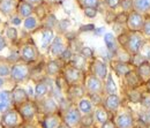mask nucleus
Listing matches in <instances>:
<instances>
[{
	"label": "nucleus",
	"mask_w": 150,
	"mask_h": 128,
	"mask_svg": "<svg viewBox=\"0 0 150 128\" xmlns=\"http://www.w3.org/2000/svg\"><path fill=\"white\" fill-rule=\"evenodd\" d=\"M93 122H94V118H93L90 114H86V117L81 118V124H82L83 126H86V127L91 126Z\"/></svg>",
	"instance_id": "obj_34"
},
{
	"label": "nucleus",
	"mask_w": 150,
	"mask_h": 128,
	"mask_svg": "<svg viewBox=\"0 0 150 128\" xmlns=\"http://www.w3.org/2000/svg\"><path fill=\"white\" fill-rule=\"evenodd\" d=\"M30 1H39V0H30Z\"/></svg>",
	"instance_id": "obj_61"
},
{
	"label": "nucleus",
	"mask_w": 150,
	"mask_h": 128,
	"mask_svg": "<svg viewBox=\"0 0 150 128\" xmlns=\"http://www.w3.org/2000/svg\"><path fill=\"white\" fill-rule=\"evenodd\" d=\"M15 7V0H1L0 1V11L4 14H9L13 12Z\"/></svg>",
	"instance_id": "obj_20"
},
{
	"label": "nucleus",
	"mask_w": 150,
	"mask_h": 128,
	"mask_svg": "<svg viewBox=\"0 0 150 128\" xmlns=\"http://www.w3.org/2000/svg\"><path fill=\"white\" fill-rule=\"evenodd\" d=\"M43 105H44L45 112H49V113H52V112H54L58 109V105H57V103L53 99H46Z\"/></svg>",
	"instance_id": "obj_30"
},
{
	"label": "nucleus",
	"mask_w": 150,
	"mask_h": 128,
	"mask_svg": "<svg viewBox=\"0 0 150 128\" xmlns=\"http://www.w3.org/2000/svg\"><path fill=\"white\" fill-rule=\"evenodd\" d=\"M19 13L21 16H28L29 18V15L33 13V6L25 1L21 2L19 6Z\"/></svg>",
	"instance_id": "obj_25"
},
{
	"label": "nucleus",
	"mask_w": 150,
	"mask_h": 128,
	"mask_svg": "<svg viewBox=\"0 0 150 128\" xmlns=\"http://www.w3.org/2000/svg\"><path fill=\"white\" fill-rule=\"evenodd\" d=\"M140 120H141L144 125H150V113L149 112H146L144 114H142L141 118H140Z\"/></svg>",
	"instance_id": "obj_46"
},
{
	"label": "nucleus",
	"mask_w": 150,
	"mask_h": 128,
	"mask_svg": "<svg viewBox=\"0 0 150 128\" xmlns=\"http://www.w3.org/2000/svg\"><path fill=\"white\" fill-rule=\"evenodd\" d=\"M53 39H54L53 31L51 29H45L42 33V47L46 49L51 44V42H53Z\"/></svg>",
	"instance_id": "obj_17"
},
{
	"label": "nucleus",
	"mask_w": 150,
	"mask_h": 128,
	"mask_svg": "<svg viewBox=\"0 0 150 128\" xmlns=\"http://www.w3.org/2000/svg\"><path fill=\"white\" fill-rule=\"evenodd\" d=\"M11 74V69L7 64L0 62V76H7Z\"/></svg>",
	"instance_id": "obj_36"
},
{
	"label": "nucleus",
	"mask_w": 150,
	"mask_h": 128,
	"mask_svg": "<svg viewBox=\"0 0 150 128\" xmlns=\"http://www.w3.org/2000/svg\"><path fill=\"white\" fill-rule=\"evenodd\" d=\"M73 64H74V67L81 69L84 65V58L82 55H75L74 59H73Z\"/></svg>",
	"instance_id": "obj_33"
},
{
	"label": "nucleus",
	"mask_w": 150,
	"mask_h": 128,
	"mask_svg": "<svg viewBox=\"0 0 150 128\" xmlns=\"http://www.w3.org/2000/svg\"><path fill=\"white\" fill-rule=\"evenodd\" d=\"M134 8L136 12H148L150 9V0H135Z\"/></svg>",
	"instance_id": "obj_22"
},
{
	"label": "nucleus",
	"mask_w": 150,
	"mask_h": 128,
	"mask_svg": "<svg viewBox=\"0 0 150 128\" xmlns=\"http://www.w3.org/2000/svg\"><path fill=\"white\" fill-rule=\"evenodd\" d=\"M120 5H121L124 11H129V9H132L134 7V2L132 0H121Z\"/></svg>",
	"instance_id": "obj_38"
},
{
	"label": "nucleus",
	"mask_w": 150,
	"mask_h": 128,
	"mask_svg": "<svg viewBox=\"0 0 150 128\" xmlns=\"http://www.w3.org/2000/svg\"><path fill=\"white\" fill-rule=\"evenodd\" d=\"M29 74V69L24 65H14L11 69V76L15 81H23L27 78Z\"/></svg>",
	"instance_id": "obj_3"
},
{
	"label": "nucleus",
	"mask_w": 150,
	"mask_h": 128,
	"mask_svg": "<svg viewBox=\"0 0 150 128\" xmlns=\"http://www.w3.org/2000/svg\"><path fill=\"white\" fill-rule=\"evenodd\" d=\"M2 122L8 127H14L19 124V115L15 111H7L2 117Z\"/></svg>",
	"instance_id": "obj_9"
},
{
	"label": "nucleus",
	"mask_w": 150,
	"mask_h": 128,
	"mask_svg": "<svg viewBox=\"0 0 150 128\" xmlns=\"http://www.w3.org/2000/svg\"><path fill=\"white\" fill-rule=\"evenodd\" d=\"M65 122L68 127H74L79 122H81L80 111L76 109H69L65 114Z\"/></svg>",
	"instance_id": "obj_4"
},
{
	"label": "nucleus",
	"mask_w": 150,
	"mask_h": 128,
	"mask_svg": "<svg viewBox=\"0 0 150 128\" xmlns=\"http://www.w3.org/2000/svg\"><path fill=\"white\" fill-rule=\"evenodd\" d=\"M12 96L8 91H0V111L7 110L9 106Z\"/></svg>",
	"instance_id": "obj_19"
},
{
	"label": "nucleus",
	"mask_w": 150,
	"mask_h": 128,
	"mask_svg": "<svg viewBox=\"0 0 150 128\" xmlns=\"http://www.w3.org/2000/svg\"><path fill=\"white\" fill-rule=\"evenodd\" d=\"M79 109H80V112H82L84 114H90L93 105L89 99H81L79 103Z\"/></svg>",
	"instance_id": "obj_26"
},
{
	"label": "nucleus",
	"mask_w": 150,
	"mask_h": 128,
	"mask_svg": "<svg viewBox=\"0 0 150 128\" xmlns=\"http://www.w3.org/2000/svg\"><path fill=\"white\" fill-rule=\"evenodd\" d=\"M60 57H61V59H62V60H66V61H67V60H71V59L73 58V53H72V51H71V50L66 49V50L64 51V53L60 55Z\"/></svg>",
	"instance_id": "obj_43"
},
{
	"label": "nucleus",
	"mask_w": 150,
	"mask_h": 128,
	"mask_svg": "<svg viewBox=\"0 0 150 128\" xmlns=\"http://www.w3.org/2000/svg\"><path fill=\"white\" fill-rule=\"evenodd\" d=\"M114 71H115V73L118 74V75H120V76H122V75H127V74L132 72L131 71V67L128 66V64L127 62H121V61H118V62H115L114 64Z\"/></svg>",
	"instance_id": "obj_18"
},
{
	"label": "nucleus",
	"mask_w": 150,
	"mask_h": 128,
	"mask_svg": "<svg viewBox=\"0 0 150 128\" xmlns=\"http://www.w3.org/2000/svg\"><path fill=\"white\" fill-rule=\"evenodd\" d=\"M128 96H129V100L134 104H137V103H140L142 100V95L137 90H132Z\"/></svg>",
	"instance_id": "obj_32"
},
{
	"label": "nucleus",
	"mask_w": 150,
	"mask_h": 128,
	"mask_svg": "<svg viewBox=\"0 0 150 128\" xmlns=\"http://www.w3.org/2000/svg\"><path fill=\"white\" fill-rule=\"evenodd\" d=\"M142 30H143V33H144V35H146V36L150 37V20H148V21H146V22H144Z\"/></svg>",
	"instance_id": "obj_47"
},
{
	"label": "nucleus",
	"mask_w": 150,
	"mask_h": 128,
	"mask_svg": "<svg viewBox=\"0 0 150 128\" xmlns=\"http://www.w3.org/2000/svg\"><path fill=\"white\" fill-rule=\"evenodd\" d=\"M47 91H49V88H47L46 83H44V82H39L37 86H36L35 95L40 98V97H44V96L47 93Z\"/></svg>",
	"instance_id": "obj_29"
},
{
	"label": "nucleus",
	"mask_w": 150,
	"mask_h": 128,
	"mask_svg": "<svg viewBox=\"0 0 150 128\" xmlns=\"http://www.w3.org/2000/svg\"><path fill=\"white\" fill-rule=\"evenodd\" d=\"M120 2H121V0H106V4H108V6H109L110 8H115V7H118V6L120 5Z\"/></svg>",
	"instance_id": "obj_48"
},
{
	"label": "nucleus",
	"mask_w": 150,
	"mask_h": 128,
	"mask_svg": "<svg viewBox=\"0 0 150 128\" xmlns=\"http://www.w3.org/2000/svg\"><path fill=\"white\" fill-rule=\"evenodd\" d=\"M0 1H1V0H0Z\"/></svg>",
	"instance_id": "obj_62"
},
{
	"label": "nucleus",
	"mask_w": 150,
	"mask_h": 128,
	"mask_svg": "<svg viewBox=\"0 0 150 128\" xmlns=\"http://www.w3.org/2000/svg\"><path fill=\"white\" fill-rule=\"evenodd\" d=\"M6 47V40L4 39V37L0 36V51H2Z\"/></svg>",
	"instance_id": "obj_54"
},
{
	"label": "nucleus",
	"mask_w": 150,
	"mask_h": 128,
	"mask_svg": "<svg viewBox=\"0 0 150 128\" xmlns=\"http://www.w3.org/2000/svg\"><path fill=\"white\" fill-rule=\"evenodd\" d=\"M60 71V64L58 61H50L46 65V72L49 75H57Z\"/></svg>",
	"instance_id": "obj_27"
},
{
	"label": "nucleus",
	"mask_w": 150,
	"mask_h": 128,
	"mask_svg": "<svg viewBox=\"0 0 150 128\" xmlns=\"http://www.w3.org/2000/svg\"><path fill=\"white\" fill-rule=\"evenodd\" d=\"M127 49L128 51L133 54H137L142 47H143V38L140 34H137L136 31L132 33L131 35H128V40H127Z\"/></svg>",
	"instance_id": "obj_1"
},
{
	"label": "nucleus",
	"mask_w": 150,
	"mask_h": 128,
	"mask_svg": "<svg viewBox=\"0 0 150 128\" xmlns=\"http://www.w3.org/2000/svg\"><path fill=\"white\" fill-rule=\"evenodd\" d=\"M6 35L8 38H11V39H16L18 38V31H16V29L15 28H13V27H9V28H7V31H6Z\"/></svg>",
	"instance_id": "obj_37"
},
{
	"label": "nucleus",
	"mask_w": 150,
	"mask_h": 128,
	"mask_svg": "<svg viewBox=\"0 0 150 128\" xmlns=\"http://www.w3.org/2000/svg\"><path fill=\"white\" fill-rule=\"evenodd\" d=\"M144 61H146V58H144L142 54H135V55H134V59H133L134 65L140 66V65H141L142 62H144Z\"/></svg>",
	"instance_id": "obj_41"
},
{
	"label": "nucleus",
	"mask_w": 150,
	"mask_h": 128,
	"mask_svg": "<svg viewBox=\"0 0 150 128\" xmlns=\"http://www.w3.org/2000/svg\"><path fill=\"white\" fill-rule=\"evenodd\" d=\"M81 55L86 59V58H91L93 57V50L90 49V47H83L82 50H81Z\"/></svg>",
	"instance_id": "obj_42"
},
{
	"label": "nucleus",
	"mask_w": 150,
	"mask_h": 128,
	"mask_svg": "<svg viewBox=\"0 0 150 128\" xmlns=\"http://www.w3.org/2000/svg\"><path fill=\"white\" fill-rule=\"evenodd\" d=\"M21 55H22V59L25 60V61H34L37 57V51H36L35 46H33L30 44H27V45L23 46Z\"/></svg>",
	"instance_id": "obj_10"
},
{
	"label": "nucleus",
	"mask_w": 150,
	"mask_h": 128,
	"mask_svg": "<svg viewBox=\"0 0 150 128\" xmlns=\"http://www.w3.org/2000/svg\"><path fill=\"white\" fill-rule=\"evenodd\" d=\"M127 23H128V27H129L131 30H133V31H139L140 29L143 28L144 20H143V16L139 12H132L131 14L128 15Z\"/></svg>",
	"instance_id": "obj_2"
},
{
	"label": "nucleus",
	"mask_w": 150,
	"mask_h": 128,
	"mask_svg": "<svg viewBox=\"0 0 150 128\" xmlns=\"http://www.w3.org/2000/svg\"><path fill=\"white\" fill-rule=\"evenodd\" d=\"M117 126H115V124L113 122V121H110V120H108L105 124H103V126H102V128H115Z\"/></svg>",
	"instance_id": "obj_53"
},
{
	"label": "nucleus",
	"mask_w": 150,
	"mask_h": 128,
	"mask_svg": "<svg viewBox=\"0 0 150 128\" xmlns=\"http://www.w3.org/2000/svg\"><path fill=\"white\" fill-rule=\"evenodd\" d=\"M12 98L16 104H22V103L24 104L28 99V93L22 88H16L12 93Z\"/></svg>",
	"instance_id": "obj_15"
},
{
	"label": "nucleus",
	"mask_w": 150,
	"mask_h": 128,
	"mask_svg": "<svg viewBox=\"0 0 150 128\" xmlns=\"http://www.w3.org/2000/svg\"><path fill=\"white\" fill-rule=\"evenodd\" d=\"M126 81L127 83L131 86L132 88H135V87H139L140 83H141V78L137 74L133 73V72H129V73L126 75Z\"/></svg>",
	"instance_id": "obj_24"
},
{
	"label": "nucleus",
	"mask_w": 150,
	"mask_h": 128,
	"mask_svg": "<svg viewBox=\"0 0 150 128\" xmlns=\"http://www.w3.org/2000/svg\"><path fill=\"white\" fill-rule=\"evenodd\" d=\"M103 33H104V28H98V29H95V34H96V35H98V36H99V35H102Z\"/></svg>",
	"instance_id": "obj_56"
},
{
	"label": "nucleus",
	"mask_w": 150,
	"mask_h": 128,
	"mask_svg": "<svg viewBox=\"0 0 150 128\" xmlns=\"http://www.w3.org/2000/svg\"><path fill=\"white\" fill-rule=\"evenodd\" d=\"M12 23L15 24V25H19V24H21V18H20L19 16H14V18H12Z\"/></svg>",
	"instance_id": "obj_55"
},
{
	"label": "nucleus",
	"mask_w": 150,
	"mask_h": 128,
	"mask_svg": "<svg viewBox=\"0 0 150 128\" xmlns=\"http://www.w3.org/2000/svg\"><path fill=\"white\" fill-rule=\"evenodd\" d=\"M80 30H81V31H93V30H95V25H94V24H87V25H82Z\"/></svg>",
	"instance_id": "obj_51"
},
{
	"label": "nucleus",
	"mask_w": 150,
	"mask_h": 128,
	"mask_svg": "<svg viewBox=\"0 0 150 128\" xmlns=\"http://www.w3.org/2000/svg\"><path fill=\"white\" fill-rule=\"evenodd\" d=\"M142 105L146 107V109H150V95H146V96H142V100H141Z\"/></svg>",
	"instance_id": "obj_44"
},
{
	"label": "nucleus",
	"mask_w": 150,
	"mask_h": 128,
	"mask_svg": "<svg viewBox=\"0 0 150 128\" xmlns=\"http://www.w3.org/2000/svg\"><path fill=\"white\" fill-rule=\"evenodd\" d=\"M65 45L62 43V38L61 37H56L51 44V53L54 55V57H58V55H61L65 51Z\"/></svg>",
	"instance_id": "obj_12"
},
{
	"label": "nucleus",
	"mask_w": 150,
	"mask_h": 128,
	"mask_svg": "<svg viewBox=\"0 0 150 128\" xmlns=\"http://www.w3.org/2000/svg\"><path fill=\"white\" fill-rule=\"evenodd\" d=\"M148 86H149V90H150V80H149V83H148Z\"/></svg>",
	"instance_id": "obj_60"
},
{
	"label": "nucleus",
	"mask_w": 150,
	"mask_h": 128,
	"mask_svg": "<svg viewBox=\"0 0 150 128\" xmlns=\"http://www.w3.org/2000/svg\"><path fill=\"white\" fill-rule=\"evenodd\" d=\"M137 75L140 76L141 81H149L150 80V62L144 61L140 66H137Z\"/></svg>",
	"instance_id": "obj_13"
},
{
	"label": "nucleus",
	"mask_w": 150,
	"mask_h": 128,
	"mask_svg": "<svg viewBox=\"0 0 150 128\" xmlns=\"http://www.w3.org/2000/svg\"><path fill=\"white\" fill-rule=\"evenodd\" d=\"M86 86H87V90L91 95H97L103 88V83H102L100 78H98L97 76H89L87 78Z\"/></svg>",
	"instance_id": "obj_5"
},
{
	"label": "nucleus",
	"mask_w": 150,
	"mask_h": 128,
	"mask_svg": "<svg viewBox=\"0 0 150 128\" xmlns=\"http://www.w3.org/2000/svg\"><path fill=\"white\" fill-rule=\"evenodd\" d=\"M57 23V20H56V16H53V15H51L50 18H47V23H46V25H47V29H50V28H52L54 24Z\"/></svg>",
	"instance_id": "obj_49"
},
{
	"label": "nucleus",
	"mask_w": 150,
	"mask_h": 128,
	"mask_svg": "<svg viewBox=\"0 0 150 128\" xmlns=\"http://www.w3.org/2000/svg\"><path fill=\"white\" fill-rule=\"evenodd\" d=\"M58 128H68V127H66V126H59Z\"/></svg>",
	"instance_id": "obj_59"
},
{
	"label": "nucleus",
	"mask_w": 150,
	"mask_h": 128,
	"mask_svg": "<svg viewBox=\"0 0 150 128\" xmlns=\"http://www.w3.org/2000/svg\"><path fill=\"white\" fill-rule=\"evenodd\" d=\"M80 1H81V5L84 6V8H88V7L96 8L98 6V0H80Z\"/></svg>",
	"instance_id": "obj_35"
},
{
	"label": "nucleus",
	"mask_w": 150,
	"mask_h": 128,
	"mask_svg": "<svg viewBox=\"0 0 150 128\" xmlns=\"http://www.w3.org/2000/svg\"><path fill=\"white\" fill-rule=\"evenodd\" d=\"M81 76H82L81 69L76 67H68L65 72V78L69 84H76L81 80Z\"/></svg>",
	"instance_id": "obj_6"
},
{
	"label": "nucleus",
	"mask_w": 150,
	"mask_h": 128,
	"mask_svg": "<svg viewBox=\"0 0 150 128\" xmlns=\"http://www.w3.org/2000/svg\"><path fill=\"white\" fill-rule=\"evenodd\" d=\"M36 25H37V20L35 18L29 16V18H27L24 20V28L27 30H33V29L36 28Z\"/></svg>",
	"instance_id": "obj_31"
},
{
	"label": "nucleus",
	"mask_w": 150,
	"mask_h": 128,
	"mask_svg": "<svg viewBox=\"0 0 150 128\" xmlns=\"http://www.w3.org/2000/svg\"><path fill=\"white\" fill-rule=\"evenodd\" d=\"M44 128H58L59 127V118L56 115H47L43 121Z\"/></svg>",
	"instance_id": "obj_21"
},
{
	"label": "nucleus",
	"mask_w": 150,
	"mask_h": 128,
	"mask_svg": "<svg viewBox=\"0 0 150 128\" xmlns=\"http://www.w3.org/2000/svg\"><path fill=\"white\" fill-rule=\"evenodd\" d=\"M128 20V16L125 14V13H122V14H119L118 16H117V21L118 22H120V23H122V22H126Z\"/></svg>",
	"instance_id": "obj_52"
},
{
	"label": "nucleus",
	"mask_w": 150,
	"mask_h": 128,
	"mask_svg": "<svg viewBox=\"0 0 150 128\" xmlns=\"http://www.w3.org/2000/svg\"><path fill=\"white\" fill-rule=\"evenodd\" d=\"M69 24H71V23H69L68 20H61V21L59 22V28H60L61 31H65V30L69 27Z\"/></svg>",
	"instance_id": "obj_45"
},
{
	"label": "nucleus",
	"mask_w": 150,
	"mask_h": 128,
	"mask_svg": "<svg viewBox=\"0 0 150 128\" xmlns=\"http://www.w3.org/2000/svg\"><path fill=\"white\" fill-rule=\"evenodd\" d=\"M142 49H143L142 55H143L147 60H150V45H147V46H144V47H142Z\"/></svg>",
	"instance_id": "obj_50"
},
{
	"label": "nucleus",
	"mask_w": 150,
	"mask_h": 128,
	"mask_svg": "<svg viewBox=\"0 0 150 128\" xmlns=\"http://www.w3.org/2000/svg\"><path fill=\"white\" fill-rule=\"evenodd\" d=\"M2 86H4V80H2L1 77H0V88H1Z\"/></svg>",
	"instance_id": "obj_58"
},
{
	"label": "nucleus",
	"mask_w": 150,
	"mask_h": 128,
	"mask_svg": "<svg viewBox=\"0 0 150 128\" xmlns=\"http://www.w3.org/2000/svg\"><path fill=\"white\" fill-rule=\"evenodd\" d=\"M28 95H29V96H34V95H35V92H34V90H33V88H29V89H28Z\"/></svg>",
	"instance_id": "obj_57"
},
{
	"label": "nucleus",
	"mask_w": 150,
	"mask_h": 128,
	"mask_svg": "<svg viewBox=\"0 0 150 128\" xmlns=\"http://www.w3.org/2000/svg\"><path fill=\"white\" fill-rule=\"evenodd\" d=\"M104 42L106 45V49L110 53H117L118 52V46H117V42H115V37L113 36L112 33H106L104 35Z\"/></svg>",
	"instance_id": "obj_11"
},
{
	"label": "nucleus",
	"mask_w": 150,
	"mask_h": 128,
	"mask_svg": "<svg viewBox=\"0 0 150 128\" xmlns=\"http://www.w3.org/2000/svg\"><path fill=\"white\" fill-rule=\"evenodd\" d=\"M84 14H86V16L93 18H95V16L97 15V9H96V8H94V7H88V8H84Z\"/></svg>",
	"instance_id": "obj_39"
},
{
	"label": "nucleus",
	"mask_w": 150,
	"mask_h": 128,
	"mask_svg": "<svg viewBox=\"0 0 150 128\" xmlns=\"http://www.w3.org/2000/svg\"><path fill=\"white\" fill-rule=\"evenodd\" d=\"M105 90L109 95H117V84L113 81V77L111 74L108 75V80L105 82Z\"/></svg>",
	"instance_id": "obj_23"
},
{
	"label": "nucleus",
	"mask_w": 150,
	"mask_h": 128,
	"mask_svg": "<svg viewBox=\"0 0 150 128\" xmlns=\"http://www.w3.org/2000/svg\"><path fill=\"white\" fill-rule=\"evenodd\" d=\"M95 117H96V120L100 124H105L108 120H109V115H108V112L104 110V109H97L95 112Z\"/></svg>",
	"instance_id": "obj_28"
},
{
	"label": "nucleus",
	"mask_w": 150,
	"mask_h": 128,
	"mask_svg": "<svg viewBox=\"0 0 150 128\" xmlns=\"http://www.w3.org/2000/svg\"><path fill=\"white\" fill-rule=\"evenodd\" d=\"M105 106L109 110L115 111L120 106V98L117 95H109L105 99Z\"/></svg>",
	"instance_id": "obj_16"
},
{
	"label": "nucleus",
	"mask_w": 150,
	"mask_h": 128,
	"mask_svg": "<svg viewBox=\"0 0 150 128\" xmlns=\"http://www.w3.org/2000/svg\"><path fill=\"white\" fill-rule=\"evenodd\" d=\"M20 112H21V114L24 119H31L36 113V107L33 103H24L21 106Z\"/></svg>",
	"instance_id": "obj_14"
},
{
	"label": "nucleus",
	"mask_w": 150,
	"mask_h": 128,
	"mask_svg": "<svg viewBox=\"0 0 150 128\" xmlns=\"http://www.w3.org/2000/svg\"><path fill=\"white\" fill-rule=\"evenodd\" d=\"M71 95H72L73 97H81V96L83 95V90H82L79 86H75V87H73V88L71 89Z\"/></svg>",
	"instance_id": "obj_40"
},
{
	"label": "nucleus",
	"mask_w": 150,
	"mask_h": 128,
	"mask_svg": "<svg viewBox=\"0 0 150 128\" xmlns=\"http://www.w3.org/2000/svg\"><path fill=\"white\" fill-rule=\"evenodd\" d=\"M134 125L133 117L128 113H122L117 117L115 119V126L118 128H132Z\"/></svg>",
	"instance_id": "obj_7"
},
{
	"label": "nucleus",
	"mask_w": 150,
	"mask_h": 128,
	"mask_svg": "<svg viewBox=\"0 0 150 128\" xmlns=\"http://www.w3.org/2000/svg\"><path fill=\"white\" fill-rule=\"evenodd\" d=\"M94 73L95 76H97L100 80H104L108 77V66L105 62L100 60H96L94 62Z\"/></svg>",
	"instance_id": "obj_8"
}]
</instances>
